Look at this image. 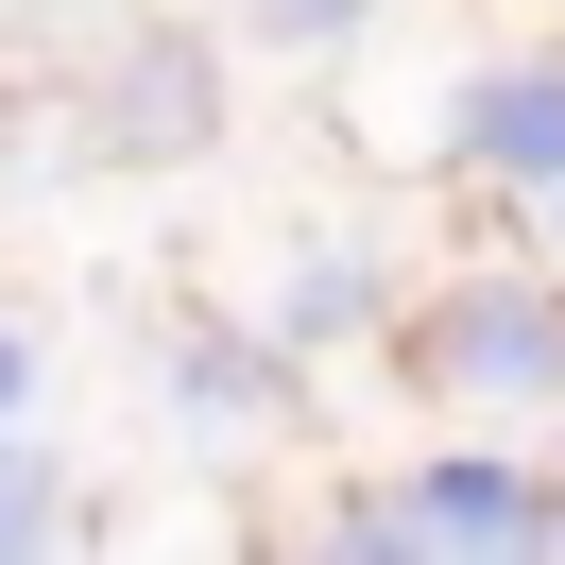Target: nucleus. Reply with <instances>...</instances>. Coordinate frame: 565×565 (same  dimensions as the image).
<instances>
[{
  "mask_svg": "<svg viewBox=\"0 0 565 565\" xmlns=\"http://www.w3.org/2000/svg\"><path fill=\"white\" fill-rule=\"evenodd\" d=\"M343 309H360V257H309V275H291V343H326Z\"/></svg>",
  "mask_w": 565,
  "mask_h": 565,
  "instance_id": "423d86ee",
  "label": "nucleus"
},
{
  "mask_svg": "<svg viewBox=\"0 0 565 565\" xmlns=\"http://www.w3.org/2000/svg\"><path fill=\"white\" fill-rule=\"evenodd\" d=\"M394 548L412 565H531V480L514 462H412V497H394Z\"/></svg>",
  "mask_w": 565,
  "mask_h": 565,
  "instance_id": "f257e3e1",
  "label": "nucleus"
},
{
  "mask_svg": "<svg viewBox=\"0 0 565 565\" xmlns=\"http://www.w3.org/2000/svg\"><path fill=\"white\" fill-rule=\"evenodd\" d=\"M428 360L462 394H565V291H462L428 326Z\"/></svg>",
  "mask_w": 565,
  "mask_h": 565,
  "instance_id": "f03ea898",
  "label": "nucleus"
},
{
  "mask_svg": "<svg viewBox=\"0 0 565 565\" xmlns=\"http://www.w3.org/2000/svg\"><path fill=\"white\" fill-rule=\"evenodd\" d=\"M480 172H514V189H565V70H497V86H462V120H446Z\"/></svg>",
  "mask_w": 565,
  "mask_h": 565,
  "instance_id": "7ed1b4c3",
  "label": "nucleus"
},
{
  "mask_svg": "<svg viewBox=\"0 0 565 565\" xmlns=\"http://www.w3.org/2000/svg\"><path fill=\"white\" fill-rule=\"evenodd\" d=\"M326 565H412V548H394V514H343V531H326Z\"/></svg>",
  "mask_w": 565,
  "mask_h": 565,
  "instance_id": "0eeeda50",
  "label": "nucleus"
},
{
  "mask_svg": "<svg viewBox=\"0 0 565 565\" xmlns=\"http://www.w3.org/2000/svg\"><path fill=\"white\" fill-rule=\"evenodd\" d=\"M548 206H565V189H548Z\"/></svg>",
  "mask_w": 565,
  "mask_h": 565,
  "instance_id": "9d476101",
  "label": "nucleus"
},
{
  "mask_svg": "<svg viewBox=\"0 0 565 565\" xmlns=\"http://www.w3.org/2000/svg\"><path fill=\"white\" fill-rule=\"evenodd\" d=\"M35 548H52V462L0 446V565H35Z\"/></svg>",
  "mask_w": 565,
  "mask_h": 565,
  "instance_id": "20e7f679",
  "label": "nucleus"
},
{
  "mask_svg": "<svg viewBox=\"0 0 565 565\" xmlns=\"http://www.w3.org/2000/svg\"><path fill=\"white\" fill-rule=\"evenodd\" d=\"M18 394H35V343H18V326H0V412H18Z\"/></svg>",
  "mask_w": 565,
  "mask_h": 565,
  "instance_id": "6e6552de",
  "label": "nucleus"
},
{
  "mask_svg": "<svg viewBox=\"0 0 565 565\" xmlns=\"http://www.w3.org/2000/svg\"><path fill=\"white\" fill-rule=\"evenodd\" d=\"M120 138H206V70H138V104H120Z\"/></svg>",
  "mask_w": 565,
  "mask_h": 565,
  "instance_id": "39448f33",
  "label": "nucleus"
},
{
  "mask_svg": "<svg viewBox=\"0 0 565 565\" xmlns=\"http://www.w3.org/2000/svg\"><path fill=\"white\" fill-rule=\"evenodd\" d=\"M275 18H343V0H275Z\"/></svg>",
  "mask_w": 565,
  "mask_h": 565,
  "instance_id": "1a4fd4ad",
  "label": "nucleus"
}]
</instances>
